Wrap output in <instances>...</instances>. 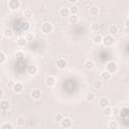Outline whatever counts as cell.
Instances as JSON below:
<instances>
[{"label": "cell", "instance_id": "obj_7", "mask_svg": "<svg viewBox=\"0 0 129 129\" xmlns=\"http://www.w3.org/2000/svg\"><path fill=\"white\" fill-rule=\"evenodd\" d=\"M55 82H56V80L53 76H47L44 80V85L48 88H52V87H54Z\"/></svg>", "mask_w": 129, "mask_h": 129}, {"label": "cell", "instance_id": "obj_39", "mask_svg": "<svg viewBox=\"0 0 129 129\" xmlns=\"http://www.w3.org/2000/svg\"><path fill=\"white\" fill-rule=\"evenodd\" d=\"M3 95H4V91H3V89H2V88H0V98H2V97H3Z\"/></svg>", "mask_w": 129, "mask_h": 129}, {"label": "cell", "instance_id": "obj_33", "mask_svg": "<svg viewBox=\"0 0 129 129\" xmlns=\"http://www.w3.org/2000/svg\"><path fill=\"white\" fill-rule=\"evenodd\" d=\"M70 10V14H78L79 13V7L76 6V5H73L69 8Z\"/></svg>", "mask_w": 129, "mask_h": 129}, {"label": "cell", "instance_id": "obj_35", "mask_svg": "<svg viewBox=\"0 0 129 129\" xmlns=\"http://www.w3.org/2000/svg\"><path fill=\"white\" fill-rule=\"evenodd\" d=\"M111 109H112V115H114V116H118L119 115V112H120V109L118 108V107H111Z\"/></svg>", "mask_w": 129, "mask_h": 129}, {"label": "cell", "instance_id": "obj_29", "mask_svg": "<svg viewBox=\"0 0 129 129\" xmlns=\"http://www.w3.org/2000/svg\"><path fill=\"white\" fill-rule=\"evenodd\" d=\"M103 113L105 114V116L110 117L112 115V109H111V107L110 106H107V107L103 108Z\"/></svg>", "mask_w": 129, "mask_h": 129}, {"label": "cell", "instance_id": "obj_21", "mask_svg": "<svg viewBox=\"0 0 129 129\" xmlns=\"http://www.w3.org/2000/svg\"><path fill=\"white\" fill-rule=\"evenodd\" d=\"M85 98H86V100H87L88 102H93V101L96 99V94L93 93V92H88V93L86 94Z\"/></svg>", "mask_w": 129, "mask_h": 129}, {"label": "cell", "instance_id": "obj_17", "mask_svg": "<svg viewBox=\"0 0 129 129\" xmlns=\"http://www.w3.org/2000/svg\"><path fill=\"white\" fill-rule=\"evenodd\" d=\"M16 42H17V45L20 46V47H23V46H25V45L27 44V40L25 39L24 36H19V37L17 38Z\"/></svg>", "mask_w": 129, "mask_h": 129}, {"label": "cell", "instance_id": "obj_15", "mask_svg": "<svg viewBox=\"0 0 129 129\" xmlns=\"http://www.w3.org/2000/svg\"><path fill=\"white\" fill-rule=\"evenodd\" d=\"M89 13H90L91 16H97V15L100 13V8H99L98 6H96V5H94V6L90 7Z\"/></svg>", "mask_w": 129, "mask_h": 129}, {"label": "cell", "instance_id": "obj_3", "mask_svg": "<svg viewBox=\"0 0 129 129\" xmlns=\"http://www.w3.org/2000/svg\"><path fill=\"white\" fill-rule=\"evenodd\" d=\"M114 43H115V39H114V37H113L112 35H110V34L104 36L103 39H102V44H103L105 47H111Z\"/></svg>", "mask_w": 129, "mask_h": 129}, {"label": "cell", "instance_id": "obj_30", "mask_svg": "<svg viewBox=\"0 0 129 129\" xmlns=\"http://www.w3.org/2000/svg\"><path fill=\"white\" fill-rule=\"evenodd\" d=\"M91 30L93 32H99V30H100V24H98L96 22H93L91 24Z\"/></svg>", "mask_w": 129, "mask_h": 129}, {"label": "cell", "instance_id": "obj_22", "mask_svg": "<svg viewBox=\"0 0 129 129\" xmlns=\"http://www.w3.org/2000/svg\"><path fill=\"white\" fill-rule=\"evenodd\" d=\"M107 126H108L109 129H118V128H119V124H118V122L115 121V120H111V121H109Z\"/></svg>", "mask_w": 129, "mask_h": 129}, {"label": "cell", "instance_id": "obj_5", "mask_svg": "<svg viewBox=\"0 0 129 129\" xmlns=\"http://www.w3.org/2000/svg\"><path fill=\"white\" fill-rule=\"evenodd\" d=\"M59 123H60V127L61 128H64V129L71 128L72 125H73V121H72V119L70 117H63L62 120Z\"/></svg>", "mask_w": 129, "mask_h": 129}, {"label": "cell", "instance_id": "obj_23", "mask_svg": "<svg viewBox=\"0 0 129 129\" xmlns=\"http://www.w3.org/2000/svg\"><path fill=\"white\" fill-rule=\"evenodd\" d=\"M3 35L7 38H10L13 36V30L11 28H5L4 31H3Z\"/></svg>", "mask_w": 129, "mask_h": 129}, {"label": "cell", "instance_id": "obj_8", "mask_svg": "<svg viewBox=\"0 0 129 129\" xmlns=\"http://www.w3.org/2000/svg\"><path fill=\"white\" fill-rule=\"evenodd\" d=\"M23 89H24V86H23V84L20 83V82H16V83H14V85H13V87H12V91H13L14 93H16V94H20V93H22Z\"/></svg>", "mask_w": 129, "mask_h": 129}, {"label": "cell", "instance_id": "obj_41", "mask_svg": "<svg viewBox=\"0 0 129 129\" xmlns=\"http://www.w3.org/2000/svg\"><path fill=\"white\" fill-rule=\"evenodd\" d=\"M1 40H2V34L0 33V41H1Z\"/></svg>", "mask_w": 129, "mask_h": 129}, {"label": "cell", "instance_id": "obj_19", "mask_svg": "<svg viewBox=\"0 0 129 129\" xmlns=\"http://www.w3.org/2000/svg\"><path fill=\"white\" fill-rule=\"evenodd\" d=\"M58 13H59V15L62 16V17H68V16L70 15V10H69L68 7H61V8L59 9Z\"/></svg>", "mask_w": 129, "mask_h": 129}, {"label": "cell", "instance_id": "obj_11", "mask_svg": "<svg viewBox=\"0 0 129 129\" xmlns=\"http://www.w3.org/2000/svg\"><path fill=\"white\" fill-rule=\"evenodd\" d=\"M55 64H56V68L58 70H63V69L67 68V60L64 58H62V57H59V58L56 59Z\"/></svg>", "mask_w": 129, "mask_h": 129}, {"label": "cell", "instance_id": "obj_40", "mask_svg": "<svg viewBox=\"0 0 129 129\" xmlns=\"http://www.w3.org/2000/svg\"><path fill=\"white\" fill-rule=\"evenodd\" d=\"M79 0H68V2H70V3H77Z\"/></svg>", "mask_w": 129, "mask_h": 129}, {"label": "cell", "instance_id": "obj_6", "mask_svg": "<svg viewBox=\"0 0 129 129\" xmlns=\"http://www.w3.org/2000/svg\"><path fill=\"white\" fill-rule=\"evenodd\" d=\"M26 73H27L29 76H31V77L36 76L37 73H38V68H37V66H35V64H29V66L27 67V69H26Z\"/></svg>", "mask_w": 129, "mask_h": 129}, {"label": "cell", "instance_id": "obj_37", "mask_svg": "<svg viewBox=\"0 0 129 129\" xmlns=\"http://www.w3.org/2000/svg\"><path fill=\"white\" fill-rule=\"evenodd\" d=\"M24 55H25V53H24L23 51H17L16 54H15V56H16L17 58H21V57H23Z\"/></svg>", "mask_w": 129, "mask_h": 129}, {"label": "cell", "instance_id": "obj_34", "mask_svg": "<svg viewBox=\"0 0 129 129\" xmlns=\"http://www.w3.org/2000/svg\"><path fill=\"white\" fill-rule=\"evenodd\" d=\"M6 60V54L4 51H0V64L4 63Z\"/></svg>", "mask_w": 129, "mask_h": 129}, {"label": "cell", "instance_id": "obj_31", "mask_svg": "<svg viewBox=\"0 0 129 129\" xmlns=\"http://www.w3.org/2000/svg\"><path fill=\"white\" fill-rule=\"evenodd\" d=\"M93 86H94V88H95V89L100 90V89H102V88H103V83H102V81H101V80H97V81H95V82H94Z\"/></svg>", "mask_w": 129, "mask_h": 129}, {"label": "cell", "instance_id": "obj_24", "mask_svg": "<svg viewBox=\"0 0 129 129\" xmlns=\"http://www.w3.org/2000/svg\"><path fill=\"white\" fill-rule=\"evenodd\" d=\"M24 37H25V39L27 40V42H29V41H32V40H34V38H35V35H34V33L33 32H31V31H28L25 35H24Z\"/></svg>", "mask_w": 129, "mask_h": 129}, {"label": "cell", "instance_id": "obj_1", "mask_svg": "<svg viewBox=\"0 0 129 129\" xmlns=\"http://www.w3.org/2000/svg\"><path fill=\"white\" fill-rule=\"evenodd\" d=\"M40 29H41V31H42L44 34H49V33H51L52 30H53V25H52L51 22L45 21V22H43V23L41 24Z\"/></svg>", "mask_w": 129, "mask_h": 129}, {"label": "cell", "instance_id": "obj_32", "mask_svg": "<svg viewBox=\"0 0 129 129\" xmlns=\"http://www.w3.org/2000/svg\"><path fill=\"white\" fill-rule=\"evenodd\" d=\"M128 108H126V107H124V108H122L121 110H120V112H119V114H121V117H123V118H127L128 117Z\"/></svg>", "mask_w": 129, "mask_h": 129}, {"label": "cell", "instance_id": "obj_28", "mask_svg": "<svg viewBox=\"0 0 129 129\" xmlns=\"http://www.w3.org/2000/svg\"><path fill=\"white\" fill-rule=\"evenodd\" d=\"M0 128L1 129H13L14 126L11 123H9V122H4V123H2L0 125Z\"/></svg>", "mask_w": 129, "mask_h": 129}, {"label": "cell", "instance_id": "obj_36", "mask_svg": "<svg viewBox=\"0 0 129 129\" xmlns=\"http://www.w3.org/2000/svg\"><path fill=\"white\" fill-rule=\"evenodd\" d=\"M62 118H63V116H62L60 113L56 114V115H55V117H54V119H55V121H56V122H60V121L62 120Z\"/></svg>", "mask_w": 129, "mask_h": 129}, {"label": "cell", "instance_id": "obj_4", "mask_svg": "<svg viewBox=\"0 0 129 129\" xmlns=\"http://www.w3.org/2000/svg\"><path fill=\"white\" fill-rule=\"evenodd\" d=\"M117 70H118V64H117L116 61L111 60V61H109V62L107 63V66H106V71H108L110 74L116 73Z\"/></svg>", "mask_w": 129, "mask_h": 129}, {"label": "cell", "instance_id": "obj_25", "mask_svg": "<svg viewBox=\"0 0 129 129\" xmlns=\"http://www.w3.org/2000/svg\"><path fill=\"white\" fill-rule=\"evenodd\" d=\"M23 15H24L25 18H27V19H32V17H33V12H32L31 9H25L24 12H23Z\"/></svg>", "mask_w": 129, "mask_h": 129}, {"label": "cell", "instance_id": "obj_14", "mask_svg": "<svg viewBox=\"0 0 129 129\" xmlns=\"http://www.w3.org/2000/svg\"><path fill=\"white\" fill-rule=\"evenodd\" d=\"M108 32H109V34L112 35V36L116 35V34L118 33V26H117L116 24H111V25H109V27H108Z\"/></svg>", "mask_w": 129, "mask_h": 129}, {"label": "cell", "instance_id": "obj_26", "mask_svg": "<svg viewBox=\"0 0 129 129\" xmlns=\"http://www.w3.org/2000/svg\"><path fill=\"white\" fill-rule=\"evenodd\" d=\"M29 29H30V23L28 21L22 22V24H21V30L26 32V31H29Z\"/></svg>", "mask_w": 129, "mask_h": 129}, {"label": "cell", "instance_id": "obj_9", "mask_svg": "<svg viewBox=\"0 0 129 129\" xmlns=\"http://www.w3.org/2000/svg\"><path fill=\"white\" fill-rule=\"evenodd\" d=\"M11 107V104L8 100H1L0 101V110L3 111V112H6L10 109Z\"/></svg>", "mask_w": 129, "mask_h": 129}, {"label": "cell", "instance_id": "obj_42", "mask_svg": "<svg viewBox=\"0 0 129 129\" xmlns=\"http://www.w3.org/2000/svg\"><path fill=\"white\" fill-rule=\"evenodd\" d=\"M0 82H1V77H0Z\"/></svg>", "mask_w": 129, "mask_h": 129}, {"label": "cell", "instance_id": "obj_27", "mask_svg": "<svg viewBox=\"0 0 129 129\" xmlns=\"http://www.w3.org/2000/svg\"><path fill=\"white\" fill-rule=\"evenodd\" d=\"M16 124H17L18 126H20V127L24 126V125H25V118H24L23 116L17 117V119H16Z\"/></svg>", "mask_w": 129, "mask_h": 129}, {"label": "cell", "instance_id": "obj_10", "mask_svg": "<svg viewBox=\"0 0 129 129\" xmlns=\"http://www.w3.org/2000/svg\"><path fill=\"white\" fill-rule=\"evenodd\" d=\"M41 96H42L41 90H39V89H33V90L31 91V98H32L33 100L38 101V100L41 98Z\"/></svg>", "mask_w": 129, "mask_h": 129}, {"label": "cell", "instance_id": "obj_16", "mask_svg": "<svg viewBox=\"0 0 129 129\" xmlns=\"http://www.w3.org/2000/svg\"><path fill=\"white\" fill-rule=\"evenodd\" d=\"M68 21L71 23V24H76L78 21H79V16L78 14H70L68 16Z\"/></svg>", "mask_w": 129, "mask_h": 129}, {"label": "cell", "instance_id": "obj_12", "mask_svg": "<svg viewBox=\"0 0 129 129\" xmlns=\"http://www.w3.org/2000/svg\"><path fill=\"white\" fill-rule=\"evenodd\" d=\"M98 104H99V106L103 109V108L109 106L110 101H109V99H108L107 97H101V98L99 99V101H98Z\"/></svg>", "mask_w": 129, "mask_h": 129}, {"label": "cell", "instance_id": "obj_38", "mask_svg": "<svg viewBox=\"0 0 129 129\" xmlns=\"http://www.w3.org/2000/svg\"><path fill=\"white\" fill-rule=\"evenodd\" d=\"M124 19H125V27H126V28H128V27H129V20H128V18H127V17H125Z\"/></svg>", "mask_w": 129, "mask_h": 129}, {"label": "cell", "instance_id": "obj_20", "mask_svg": "<svg viewBox=\"0 0 129 129\" xmlns=\"http://www.w3.org/2000/svg\"><path fill=\"white\" fill-rule=\"evenodd\" d=\"M111 75H112V74H110L108 71H103V72L101 73L100 77H101V80H103V81H108V80L111 79Z\"/></svg>", "mask_w": 129, "mask_h": 129}, {"label": "cell", "instance_id": "obj_2", "mask_svg": "<svg viewBox=\"0 0 129 129\" xmlns=\"http://www.w3.org/2000/svg\"><path fill=\"white\" fill-rule=\"evenodd\" d=\"M7 6L9 8V10L17 11L20 8V6H21V2H20V0H8Z\"/></svg>", "mask_w": 129, "mask_h": 129}, {"label": "cell", "instance_id": "obj_18", "mask_svg": "<svg viewBox=\"0 0 129 129\" xmlns=\"http://www.w3.org/2000/svg\"><path fill=\"white\" fill-rule=\"evenodd\" d=\"M102 39H103V36H102L101 34H95V35L93 36V42H94V44H96V45L101 44V43H102Z\"/></svg>", "mask_w": 129, "mask_h": 129}, {"label": "cell", "instance_id": "obj_13", "mask_svg": "<svg viewBox=\"0 0 129 129\" xmlns=\"http://www.w3.org/2000/svg\"><path fill=\"white\" fill-rule=\"evenodd\" d=\"M84 66H85V68H86L87 70L92 71V70H94V69H95V61H94L93 59H91V58L86 59V60H85V62H84Z\"/></svg>", "mask_w": 129, "mask_h": 129}]
</instances>
